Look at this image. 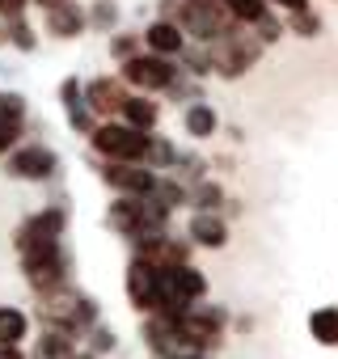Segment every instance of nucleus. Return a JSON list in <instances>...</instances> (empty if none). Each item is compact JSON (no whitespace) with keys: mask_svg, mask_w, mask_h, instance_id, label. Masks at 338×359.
<instances>
[{"mask_svg":"<svg viewBox=\"0 0 338 359\" xmlns=\"http://www.w3.org/2000/svg\"><path fill=\"white\" fill-rule=\"evenodd\" d=\"M60 229H64V212H39L34 220H26L18 229V254L26 266V279L39 292H55L64 279V258H60Z\"/></svg>","mask_w":338,"mask_h":359,"instance_id":"1","label":"nucleus"},{"mask_svg":"<svg viewBox=\"0 0 338 359\" xmlns=\"http://www.w3.org/2000/svg\"><path fill=\"white\" fill-rule=\"evenodd\" d=\"M93 148L102 152V156H110V161H123V165H135V161H144L148 156V148H152V140L144 135V131H135V127H127V123H102V127H93Z\"/></svg>","mask_w":338,"mask_h":359,"instance_id":"2","label":"nucleus"},{"mask_svg":"<svg viewBox=\"0 0 338 359\" xmlns=\"http://www.w3.org/2000/svg\"><path fill=\"white\" fill-rule=\"evenodd\" d=\"M127 296L140 313H156V304H161V266L135 258L127 266Z\"/></svg>","mask_w":338,"mask_h":359,"instance_id":"3","label":"nucleus"},{"mask_svg":"<svg viewBox=\"0 0 338 359\" xmlns=\"http://www.w3.org/2000/svg\"><path fill=\"white\" fill-rule=\"evenodd\" d=\"M123 76L131 85H140V89H169L178 81V68L169 64L165 55H135V60L123 64Z\"/></svg>","mask_w":338,"mask_h":359,"instance_id":"4","label":"nucleus"},{"mask_svg":"<svg viewBox=\"0 0 338 359\" xmlns=\"http://www.w3.org/2000/svg\"><path fill=\"white\" fill-rule=\"evenodd\" d=\"M102 177H106L114 191H123L127 199H148V195L156 191V177H152L148 169H140V165H123V161H110V165L102 169Z\"/></svg>","mask_w":338,"mask_h":359,"instance_id":"5","label":"nucleus"},{"mask_svg":"<svg viewBox=\"0 0 338 359\" xmlns=\"http://www.w3.org/2000/svg\"><path fill=\"white\" fill-rule=\"evenodd\" d=\"M51 169H55V152L39 148V144L9 156V173L13 177H30V182H39V177H51Z\"/></svg>","mask_w":338,"mask_h":359,"instance_id":"6","label":"nucleus"},{"mask_svg":"<svg viewBox=\"0 0 338 359\" xmlns=\"http://www.w3.org/2000/svg\"><path fill=\"white\" fill-rule=\"evenodd\" d=\"M22 123H26V102L18 93H0V152L13 148V140L22 135Z\"/></svg>","mask_w":338,"mask_h":359,"instance_id":"7","label":"nucleus"},{"mask_svg":"<svg viewBox=\"0 0 338 359\" xmlns=\"http://www.w3.org/2000/svg\"><path fill=\"white\" fill-rule=\"evenodd\" d=\"M191 241H195V245H208V250H220V245L229 241V224H224L216 212H199V216L191 220Z\"/></svg>","mask_w":338,"mask_h":359,"instance_id":"8","label":"nucleus"},{"mask_svg":"<svg viewBox=\"0 0 338 359\" xmlns=\"http://www.w3.org/2000/svg\"><path fill=\"white\" fill-rule=\"evenodd\" d=\"M182 43H187V39H182V30H178L174 22H152V26H148V47H152V55H165V60H169L174 51H182Z\"/></svg>","mask_w":338,"mask_h":359,"instance_id":"9","label":"nucleus"},{"mask_svg":"<svg viewBox=\"0 0 338 359\" xmlns=\"http://www.w3.org/2000/svg\"><path fill=\"white\" fill-rule=\"evenodd\" d=\"M81 9L76 5H68V0H60L55 9H47V26H51V34H60V39H72V34H81Z\"/></svg>","mask_w":338,"mask_h":359,"instance_id":"10","label":"nucleus"},{"mask_svg":"<svg viewBox=\"0 0 338 359\" xmlns=\"http://www.w3.org/2000/svg\"><path fill=\"white\" fill-rule=\"evenodd\" d=\"M123 102H127V93H123L119 81H93V85H89V106H93V110L110 114V110H123Z\"/></svg>","mask_w":338,"mask_h":359,"instance_id":"11","label":"nucleus"},{"mask_svg":"<svg viewBox=\"0 0 338 359\" xmlns=\"http://www.w3.org/2000/svg\"><path fill=\"white\" fill-rule=\"evenodd\" d=\"M119 114H123V123H127V127L148 131V127L156 123V102H148V97H127Z\"/></svg>","mask_w":338,"mask_h":359,"instance_id":"12","label":"nucleus"},{"mask_svg":"<svg viewBox=\"0 0 338 359\" xmlns=\"http://www.w3.org/2000/svg\"><path fill=\"white\" fill-rule=\"evenodd\" d=\"M30 334V321L22 309H0V346H18Z\"/></svg>","mask_w":338,"mask_h":359,"instance_id":"13","label":"nucleus"},{"mask_svg":"<svg viewBox=\"0 0 338 359\" xmlns=\"http://www.w3.org/2000/svg\"><path fill=\"white\" fill-rule=\"evenodd\" d=\"M309 330L321 346H338V309H317L309 317Z\"/></svg>","mask_w":338,"mask_h":359,"instance_id":"14","label":"nucleus"},{"mask_svg":"<svg viewBox=\"0 0 338 359\" xmlns=\"http://www.w3.org/2000/svg\"><path fill=\"white\" fill-rule=\"evenodd\" d=\"M187 131H191L195 140H208V135L216 131V114H212V106L195 102V106L187 110Z\"/></svg>","mask_w":338,"mask_h":359,"instance_id":"15","label":"nucleus"},{"mask_svg":"<svg viewBox=\"0 0 338 359\" xmlns=\"http://www.w3.org/2000/svg\"><path fill=\"white\" fill-rule=\"evenodd\" d=\"M220 5L237 18V22H258V18H266V9H262V0H220Z\"/></svg>","mask_w":338,"mask_h":359,"instance_id":"16","label":"nucleus"},{"mask_svg":"<svg viewBox=\"0 0 338 359\" xmlns=\"http://www.w3.org/2000/svg\"><path fill=\"white\" fill-rule=\"evenodd\" d=\"M43 359H68V342H60L55 334L51 338H43V351H39Z\"/></svg>","mask_w":338,"mask_h":359,"instance_id":"17","label":"nucleus"},{"mask_svg":"<svg viewBox=\"0 0 338 359\" xmlns=\"http://www.w3.org/2000/svg\"><path fill=\"white\" fill-rule=\"evenodd\" d=\"M292 30H304V39H313V34H317V18L296 13V18H292Z\"/></svg>","mask_w":338,"mask_h":359,"instance_id":"18","label":"nucleus"},{"mask_svg":"<svg viewBox=\"0 0 338 359\" xmlns=\"http://www.w3.org/2000/svg\"><path fill=\"white\" fill-rule=\"evenodd\" d=\"M199 199H203V208H208V212H212V208H220V191H216V187H203V191H199Z\"/></svg>","mask_w":338,"mask_h":359,"instance_id":"19","label":"nucleus"},{"mask_svg":"<svg viewBox=\"0 0 338 359\" xmlns=\"http://www.w3.org/2000/svg\"><path fill=\"white\" fill-rule=\"evenodd\" d=\"M26 9V0H0V13H5V18H18Z\"/></svg>","mask_w":338,"mask_h":359,"instance_id":"20","label":"nucleus"},{"mask_svg":"<svg viewBox=\"0 0 338 359\" xmlns=\"http://www.w3.org/2000/svg\"><path fill=\"white\" fill-rule=\"evenodd\" d=\"M275 34H279V26L271 18H258V39H275Z\"/></svg>","mask_w":338,"mask_h":359,"instance_id":"21","label":"nucleus"},{"mask_svg":"<svg viewBox=\"0 0 338 359\" xmlns=\"http://www.w3.org/2000/svg\"><path fill=\"white\" fill-rule=\"evenodd\" d=\"M13 39H18V47H34V39H30V30H26V26H18V30H13Z\"/></svg>","mask_w":338,"mask_h":359,"instance_id":"22","label":"nucleus"},{"mask_svg":"<svg viewBox=\"0 0 338 359\" xmlns=\"http://www.w3.org/2000/svg\"><path fill=\"white\" fill-rule=\"evenodd\" d=\"M275 5H283V9H292V13H304L309 0H275Z\"/></svg>","mask_w":338,"mask_h":359,"instance_id":"23","label":"nucleus"},{"mask_svg":"<svg viewBox=\"0 0 338 359\" xmlns=\"http://www.w3.org/2000/svg\"><path fill=\"white\" fill-rule=\"evenodd\" d=\"M114 55H131V39H119L114 43Z\"/></svg>","mask_w":338,"mask_h":359,"instance_id":"24","label":"nucleus"},{"mask_svg":"<svg viewBox=\"0 0 338 359\" xmlns=\"http://www.w3.org/2000/svg\"><path fill=\"white\" fill-rule=\"evenodd\" d=\"M0 359H22V355H18V346H0Z\"/></svg>","mask_w":338,"mask_h":359,"instance_id":"25","label":"nucleus"},{"mask_svg":"<svg viewBox=\"0 0 338 359\" xmlns=\"http://www.w3.org/2000/svg\"><path fill=\"white\" fill-rule=\"evenodd\" d=\"M39 5H43V9H55V5H60V0H39Z\"/></svg>","mask_w":338,"mask_h":359,"instance_id":"26","label":"nucleus"}]
</instances>
